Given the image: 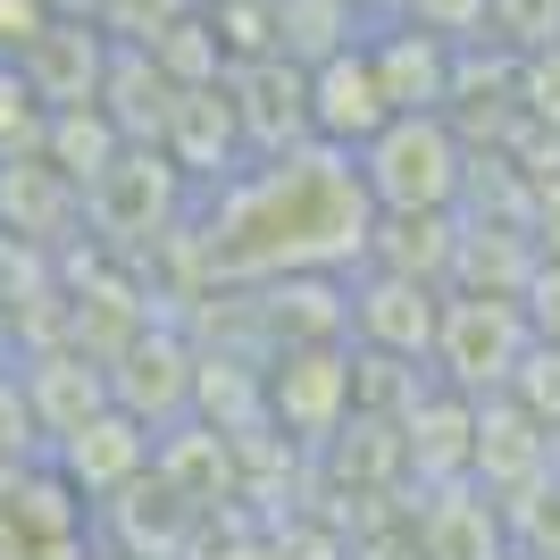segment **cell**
Masks as SVG:
<instances>
[{
  "label": "cell",
  "mask_w": 560,
  "mask_h": 560,
  "mask_svg": "<svg viewBox=\"0 0 560 560\" xmlns=\"http://www.w3.org/2000/svg\"><path fill=\"white\" fill-rule=\"evenodd\" d=\"M376 210L343 151L302 142L277 160H243L218 192H201L167 252L201 293H252L284 277H351L369 259Z\"/></svg>",
  "instance_id": "cell-1"
},
{
  "label": "cell",
  "mask_w": 560,
  "mask_h": 560,
  "mask_svg": "<svg viewBox=\"0 0 560 560\" xmlns=\"http://www.w3.org/2000/svg\"><path fill=\"white\" fill-rule=\"evenodd\" d=\"M351 176H360L376 218H444V210H460L468 142L452 135V117H385L351 151Z\"/></svg>",
  "instance_id": "cell-2"
},
{
  "label": "cell",
  "mask_w": 560,
  "mask_h": 560,
  "mask_svg": "<svg viewBox=\"0 0 560 560\" xmlns=\"http://www.w3.org/2000/svg\"><path fill=\"white\" fill-rule=\"evenodd\" d=\"M192 218V185L167 167L160 142H126L93 185H84V226H93V252L109 259H151L167 252Z\"/></svg>",
  "instance_id": "cell-3"
},
{
  "label": "cell",
  "mask_w": 560,
  "mask_h": 560,
  "mask_svg": "<svg viewBox=\"0 0 560 560\" xmlns=\"http://www.w3.org/2000/svg\"><path fill=\"white\" fill-rule=\"evenodd\" d=\"M536 343L527 335V310L518 302H493V293H444L435 310V351H427V376L460 401H493L511 385L518 351Z\"/></svg>",
  "instance_id": "cell-4"
},
{
  "label": "cell",
  "mask_w": 560,
  "mask_h": 560,
  "mask_svg": "<svg viewBox=\"0 0 560 560\" xmlns=\"http://www.w3.org/2000/svg\"><path fill=\"white\" fill-rule=\"evenodd\" d=\"M192 369H201V343H192L176 318H142V327L101 360L109 410H126V419L151 427V435H167V427L192 419Z\"/></svg>",
  "instance_id": "cell-5"
},
{
  "label": "cell",
  "mask_w": 560,
  "mask_h": 560,
  "mask_svg": "<svg viewBox=\"0 0 560 560\" xmlns=\"http://www.w3.org/2000/svg\"><path fill=\"white\" fill-rule=\"evenodd\" d=\"M259 410H268V435H284L293 452H318L351 419V343L268 351L259 360Z\"/></svg>",
  "instance_id": "cell-6"
},
{
  "label": "cell",
  "mask_w": 560,
  "mask_h": 560,
  "mask_svg": "<svg viewBox=\"0 0 560 560\" xmlns=\"http://www.w3.org/2000/svg\"><path fill=\"white\" fill-rule=\"evenodd\" d=\"M435 310H444L435 284L385 277V268H351V277H343V343L376 351V360H410V369H427V351H435Z\"/></svg>",
  "instance_id": "cell-7"
},
{
  "label": "cell",
  "mask_w": 560,
  "mask_h": 560,
  "mask_svg": "<svg viewBox=\"0 0 560 560\" xmlns=\"http://www.w3.org/2000/svg\"><path fill=\"white\" fill-rule=\"evenodd\" d=\"M151 452H160V435H151V427H135L126 410H93V419L68 427L43 460L68 477V493L84 502V511H101V502H117L135 477H151Z\"/></svg>",
  "instance_id": "cell-8"
},
{
  "label": "cell",
  "mask_w": 560,
  "mask_h": 560,
  "mask_svg": "<svg viewBox=\"0 0 560 560\" xmlns=\"http://www.w3.org/2000/svg\"><path fill=\"white\" fill-rule=\"evenodd\" d=\"M218 84L234 101V126H243L252 160H277V151H302L310 142V75L293 59H234Z\"/></svg>",
  "instance_id": "cell-9"
},
{
  "label": "cell",
  "mask_w": 560,
  "mask_h": 560,
  "mask_svg": "<svg viewBox=\"0 0 560 560\" xmlns=\"http://www.w3.org/2000/svg\"><path fill=\"white\" fill-rule=\"evenodd\" d=\"M369 68H376V93H385V109L394 117H444L452 109V68H460V43H444V34H419V25H369Z\"/></svg>",
  "instance_id": "cell-10"
},
{
  "label": "cell",
  "mask_w": 560,
  "mask_h": 560,
  "mask_svg": "<svg viewBox=\"0 0 560 560\" xmlns=\"http://www.w3.org/2000/svg\"><path fill=\"white\" fill-rule=\"evenodd\" d=\"M160 151H167V167L192 185V201L226 185L234 167L252 160V151H243V126H234L226 84H192V93L167 101V117H160Z\"/></svg>",
  "instance_id": "cell-11"
},
{
  "label": "cell",
  "mask_w": 560,
  "mask_h": 560,
  "mask_svg": "<svg viewBox=\"0 0 560 560\" xmlns=\"http://www.w3.org/2000/svg\"><path fill=\"white\" fill-rule=\"evenodd\" d=\"M410 544L419 560H511V536H502V502L486 486H427L410 493Z\"/></svg>",
  "instance_id": "cell-12"
},
{
  "label": "cell",
  "mask_w": 560,
  "mask_h": 560,
  "mask_svg": "<svg viewBox=\"0 0 560 560\" xmlns=\"http://www.w3.org/2000/svg\"><path fill=\"white\" fill-rule=\"evenodd\" d=\"M84 234V192L43 160H0V243L18 252H68Z\"/></svg>",
  "instance_id": "cell-13"
},
{
  "label": "cell",
  "mask_w": 560,
  "mask_h": 560,
  "mask_svg": "<svg viewBox=\"0 0 560 560\" xmlns=\"http://www.w3.org/2000/svg\"><path fill=\"white\" fill-rule=\"evenodd\" d=\"M18 75L34 84L43 109H101V75H109V34L93 18H50L25 43Z\"/></svg>",
  "instance_id": "cell-14"
},
{
  "label": "cell",
  "mask_w": 560,
  "mask_h": 560,
  "mask_svg": "<svg viewBox=\"0 0 560 560\" xmlns=\"http://www.w3.org/2000/svg\"><path fill=\"white\" fill-rule=\"evenodd\" d=\"M310 75V142H327V151H360V142L385 126V93H376V68H369V50L351 43V50H335V59H318V68H302Z\"/></svg>",
  "instance_id": "cell-15"
},
{
  "label": "cell",
  "mask_w": 560,
  "mask_h": 560,
  "mask_svg": "<svg viewBox=\"0 0 560 560\" xmlns=\"http://www.w3.org/2000/svg\"><path fill=\"white\" fill-rule=\"evenodd\" d=\"M552 468V435H544L518 401H477V427H468V486H486L493 502H511V493H527Z\"/></svg>",
  "instance_id": "cell-16"
},
{
  "label": "cell",
  "mask_w": 560,
  "mask_h": 560,
  "mask_svg": "<svg viewBox=\"0 0 560 560\" xmlns=\"http://www.w3.org/2000/svg\"><path fill=\"white\" fill-rule=\"evenodd\" d=\"M18 385H25V410H34V427H43V452L59 444L68 427H84L93 410H109V376H101V360H84L75 343L18 351Z\"/></svg>",
  "instance_id": "cell-17"
},
{
  "label": "cell",
  "mask_w": 560,
  "mask_h": 560,
  "mask_svg": "<svg viewBox=\"0 0 560 560\" xmlns=\"http://www.w3.org/2000/svg\"><path fill=\"white\" fill-rule=\"evenodd\" d=\"M394 427H401V477H410V493L460 486V477H468V427H477V401L427 385Z\"/></svg>",
  "instance_id": "cell-18"
},
{
  "label": "cell",
  "mask_w": 560,
  "mask_h": 560,
  "mask_svg": "<svg viewBox=\"0 0 560 560\" xmlns=\"http://www.w3.org/2000/svg\"><path fill=\"white\" fill-rule=\"evenodd\" d=\"M536 277V243L527 226H502V218H460V243H452V277L444 293H493V302H518Z\"/></svg>",
  "instance_id": "cell-19"
},
{
  "label": "cell",
  "mask_w": 560,
  "mask_h": 560,
  "mask_svg": "<svg viewBox=\"0 0 560 560\" xmlns=\"http://www.w3.org/2000/svg\"><path fill=\"white\" fill-rule=\"evenodd\" d=\"M452 243H460V210H444V218H376L360 268H385V277H410V284H435V293H444Z\"/></svg>",
  "instance_id": "cell-20"
},
{
  "label": "cell",
  "mask_w": 560,
  "mask_h": 560,
  "mask_svg": "<svg viewBox=\"0 0 560 560\" xmlns=\"http://www.w3.org/2000/svg\"><path fill=\"white\" fill-rule=\"evenodd\" d=\"M167 101H176V84H167L142 50H126V43H109V75H101V117H109L126 142H160V117H167Z\"/></svg>",
  "instance_id": "cell-21"
},
{
  "label": "cell",
  "mask_w": 560,
  "mask_h": 560,
  "mask_svg": "<svg viewBox=\"0 0 560 560\" xmlns=\"http://www.w3.org/2000/svg\"><path fill=\"white\" fill-rule=\"evenodd\" d=\"M351 43H369V18L351 0H277V59L318 68V59H335Z\"/></svg>",
  "instance_id": "cell-22"
},
{
  "label": "cell",
  "mask_w": 560,
  "mask_h": 560,
  "mask_svg": "<svg viewBox=\"0 0 560 560\" xmlns=\"http://www.w3.org/2000/svg\"><path fill=\"white\" fill-rule=\"evenodd\" d=\"M117 151H126V135H117V126H109L101 109H50V117H43V151H34V160H43V167H59V176H68V185L84 192V185L101 176V167L117 160Z\"/></svg>",
  "instance_id": "cell-23"
},
{
  "label": "cell",
  "mask_w": 560,
  "mask_h": 560,
  "mask_svg": "<svg viewBox=\"0 0 560 560\" xmlns=\"http://www.w3.org/2000/svg\"><path fill=\"white\" fill-rule=\"evenodd\" d=\"M502 536H511V560H560V468H544L527 493L502 502Z\"/></svg>",
  "instance_id": "cell-24"
},
{
  "label": "cell",
  "mask_w": 560,
  "mask_h": 560,
  "mask_svg": "<svg viewBox=\"0 0 560 560\" xmlns=\"http://www.w3.org/2000/svg\"><path fill=\"white\" fill-rule=\"evenodd\" d=\"M142 59H151L176 93H192V84H218V75H226V50H218V34H210V18H201V9H192L185 25H167Z\"/></svg>",
  "instance_id": "cell-25"
},
{
  "label": "cell",
  "mask_w": 560,
  "mask_h": 560,
  "mask_svg": "<svg viewBox=\"0 0 560 560\" xmlns=\"http://www.w3.org/2000/svg\"><path fill=\"white\" fill-rule=\"evenodd\" d=\"M486 43L511 59H536L560 43V0H486Z\"/></svg>",
  "instance_id": "cell-26"
},
{
  "label": "cell",
  "mask_w": 560,
  "mask_h": 560,
  "mask_svg": "<svg viewBox=\"0 0 560 560\" xmlns=\"http://www.w3.org/2000/svg\"><path fill=\"white\" fill-rule=\"evenodd\" d=\"M192 9H201V0H93V25L126 50H151L167 25H185Z\"/></svg>",
  "instance_id": "cell-27"
},
{
  "label": "cell",
  "mask_w": 560,
  "mask_h": 560,
  "mask_svg": "<svg viewBox=\"0 0 560 560\" xmlns=\"http://www.w3.org/2000/svg\"><path fill=\"white\" fill-rule=\"evenodd\" d=\"M502 401H518V410L552 435V427H560V343H527V351H518V369H511V385H502Z\"/></svg>",
  "instance_id": "cell-28"
},
{
  "label": "cell",
  "mask_w": 560,
  "mask_h": 560,
  "mask_svg": "<svg viewBox=\"0 0 560 560\" xmlns=\"http://www.w3.org/2000/svg\"><path fill=\"white\" fill-rule=\"evenodd\" d=\"M43 101H34V84L18 75V59H0V160H34L43 151Z\"/></svg>",
  "instance_id": "cell-29"
},
{
  "label": "cell",
  "mask_w": 560,
  "mask_h": 560,
  "mask_svg": "<svg viewBox=\"0 0 560 560\" xmlns=\"http://www.w3.org/2000/svg\"><path fill=\"white\" fill-rule=\"evenodd\" d=\"M43 460V427H34V410H25V385L18 369H0V486L18 477V468Z\"/></svg>",
  "instance_id": "cell-30"
},
{
  "label": "cell",
  "mask_w": 560,
  "mask_h": 560,
  "mask_svg": "<svg viewBox=\"0 0 560 560\" xmlns=\"http://www.w3.org/2000/svg\"><path fill=\"white\" fill-rule=\"evenodd\" d=\"M401 25L444 43H486V0H401Z\"/></svg>",
  "instance_id": "cell-31"
},
{
  "label": "cell",
  "mask_w": 560,
  "mask_h": 560,
  "mask_svg": "<svg viewBox=\"0 0 560 560\" xmlns=\"http://www.w3.org/2000/svg\"><path fill=\"white\" fill-rule=\"evenodd\" d=\"M518 310H527V335H536V343H560V259H536Z\"/></svg>",
  "instance_id": "cell-32"
},
{
  "label": "cell",
  "mask_w": 560,
  "mask_h": 560,
  "mask_svg": "<svg viewBox=\"0 0 560 560\" xmlns=\"http://www.w3.org/2000/svg\"><path fill=\"white\" fill-rule=\"evenodd\" d=\"M50 18H59L50 0H0V59H25V43H34Z\"/></svg>",
  "instance_id": "cell-33"
},
{
  "label": "cell",
  "mask_w": 560,
  "mask_h": 560,
  "mask_svg": "<svg viewBox=\"0 0 560 560\" xmlns=\"http://www.w3.org/2000/svg\"><path fill=\"white\" fill-rule=\"evenodd\" d=\"M351 9H360V18H369V25H385V18H401V0H351Z\"/></svg>",
  "instance_id": "cell-34"
},
{
  "label": "cell",
  "mask_w": 560,
  "mask_h": 560,
  "mask_svg": "<svg viewBox=\"0 0 560 560\" xmlns=\"http://www.w3.org/2000/svg\"><path fill=\"white\" fill-rule=\"evenodd\" d=\"M101 560H109V552H101Z\"/></svg>",
  "instance_id": "cell-35"
}]
</instances>
